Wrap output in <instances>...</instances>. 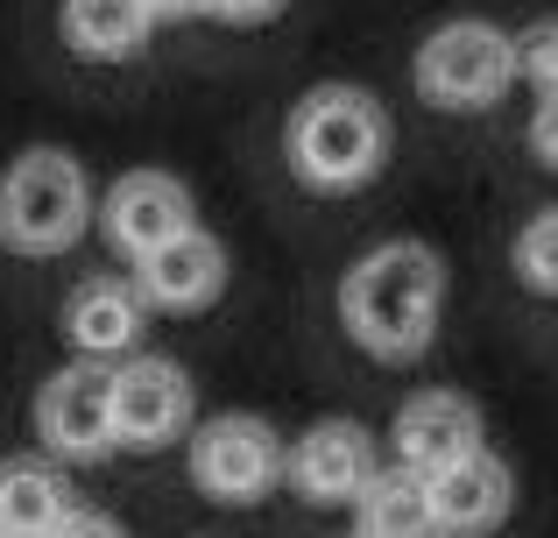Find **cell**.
<instances>
[{
  "instance_id": "1",
  "label": "cell",
  "mask_w": 558,
  "mask_h": 538,
  "mask_svg": "<svg viewBox=\"0 0 558 538\" xmlns=\"http://www.w3.org/2000/svg\"><path fill=\"white\" fill-rule=\"evenodd\" d=\"M446 319V263L432 241H381L340 276V326L375 361H417Z\"/></svg>"
},
{
  "instance_id": "2",
  "label": "cell",
  "mask_w": 558,
  "mask_h": 538,
  "mask_svg": "<svg viewBox=\"0 0 558 538\" xmlns=\"http://www.w3.org/2000/svg\"><path fill=\"white\" fill-rule=\"evenodd\" d=\"M389 142H396L389 107L368 85H312L290 107V128H283V156L298 170V184H312V192L375 184L381 164H389Z\"/></svg>"
},
{
  "instance_id": "3",
  "label": "cell",
  "mask_w": 558,
  "mask_h": 538,
  "mask_svg": "<svg viewBox=\"0 0 558 538\" xmlns=\"http://www.w3.org/2000/svg\"><path fill=\"white\" fill-rule=\"evenodd\" d=\"M93 227V184L71 150H22L0 170V249L64 255Z\"/></svg>"
},
{
  "instance_id": "4",
  "label": "cell",
  "mask_w": 558,
  "mask_h": 538,
  "mask_svg": "<svg viewBox=\"0 0 558 538\" xmlns=\"http://www.w3.org/2000/svg\"><path fill=\"white\" fill-rule=\"evenodd\" d=\"M410 85H417L424 107L438 113H488L509 99L517 85V36L481 14H460V22H438L432 36L410 57Z\"/></svg>"
},
{
  "instance_id": "5",
  "label": "cell",
  "mask_w": 558,
  "mask_h": 538,
  "mask_svg": "<svg viewBox=\"0 0 558 538\" xmlns=\"http://www.w3.org/2000/svg\"><path fill=\"white\" fill-rule=\"evenodd\" d=\"M184 468L198 482V497H213V503H262L290 475V440L255 411H219L191 432Z\"/></svg>"
},
{
  "instance_id": "6",
  "label": "cell",
  "mask_w": 558,
  "mask_h": 538,
  "mask_svg": "<svg viewBox=\"0 0 558 538\" xmlns=\"http://www.w3.org/2000/svg\"><path fill=\"white\" fill-rule=\"evenodd\" d=\"M36 440L50 461L113 454V369L107 361H64L36 390Z\"/></svg>"
},
{
  "instance_id": "7",
  "label": "cell",
  "mask_w": 558,
  "mask_h": 538,
  "mask_svg": "<svg viewBox=\"0 0 558 538\" xmlns=\"http://www.w3.org/2000/svg\"><path fill=\"white\" fill-rule=\"evenodd\" d=\"M93 220L113 249L142 263V255H156L178 235H191V227H198V206H191V184L170 178V170H121V178L93 199Z\"/></svg>"
},
{
  "instance_id": "8",
  "label": "cell",
  "mask_w": 558,
  "mask_h": 538,
  "mask_svg": "<svg viewBox=\"0 0 558 538\" xmlns=\"http://www.w3.org/2000/svg\"><path fill=\"white\" fill-rule=\"evenodd\" d=\"M191 432V375L163 355H128L113 369V446L163 454Z\"/></svg>"
},
{
  "instance_id": "9",
  "label": "cell",
  "mask_w": 558,
  "mask_h": 538,
  "mask_svg": "<svg viewBox=\"0 0 558 538\" xmlns=\"http://www.w3.org/2000/svg\"><path fill=\"white\" fill-rule=\"evenodd\" d=\"M389 446H396V468L410 475H446L460 468L466 454L488 446V418L466 390H417V397L396 404V426H389Z\"/></svg>"
},
{
  "instance_id": "10",
  "label": "cell",
  "mask_w": 558,
  "mask_h": 538,
  "mask_svg": "<svg viewBox=\"0 0 558 538\" xmlns=\"http://www.w3.org/2000/svg\"><path fill=\"white\" fill-rule=\"evenodd\" d=\"M375 475H381L375 432L361 426V418H318V426H304L298 440H290V475L283 482L298 489L304 503H318V511L361 503V489H368Z\"/></svg>"
},
{
  "instance_id": "11",
  "label": "cell",
  "mask_w": 558,
  "mask_h": 538,
  "mask_svg": "<svg viewBox=\"0 0 558 538\" xmlns=\"http://www.w3.org/2000/svg\"><path fill=\"white\" fill-rule=\"evenodd\" d=\"M142 333H149V304H142L135 284H121V276H85V284H71L64 340L78 347V361L121 369V361L142 347Z\"/></svg>"
},
{
  "instance_id": "12",
  "label": "cell",
  "mask_w": 558,
  "mask_h": 538,
  "mask_svg": "<svg viewBox=\"0 0 558 538\" xmlns=\"http://www.w3.org/2000/svg\"><path fill=\"white\" fill-rule=\"evenodd\" d=\"M227 241L205 235V227H191L178 235L170 249L142 255L135 263V290L149 312H205V304H219V290H227Z\"/></svg>"
},
{
  "instance_id": "13",
  "label": "cell",
  "mask_w": 558,
  "mask_h": 538,
  "mask_svg": "<svg viewBox=\"0 0 558 538\" xmlns=\"http://www.w3.org/2000/svg\"><path fill=\"white\" fill-rule=\"evenodd\" d=\"M517 511V475H509L502 454H466L460 468L432 475V517H438V538H488L509 525Z\"/></svg>"
},
{
  "instance_id": "14",
  "label": "cell",
  "mask_w": 558,
  "mask_h": 538,
  "mask_svg": "<svg viewBox=\"0 0 558 538\" xmlns=\"http://www.w3.org/2000/svg\"><path fill=\"white\" fill-rule=\"evenodd\" d=\"M57 28H64V50L85 64H135L156 22L142 14V0H64Z\"/></svg>"
},
{
  "instance_id": "15",
  "label": "cell",
  "mask_w": 558,
  "mask_h": 538,
  "mask_svg": "<svg viewBox=\"0 0 558 538\" xmlns=\"http://www.w3.org/2000/svg\"><path fill=\"white\" fill-rule=\"evenodd\" d=\"M71 511H78L71 482L50 461H0V531L8 538H57Z\"/></svg>"
},
{
  "instance_id": "16",
  "label": "cell",
  "mask_w": 558,
  "mask_h": 538,
  "mask_svg": "<svg viewBox=\"0 0 558 538\" xmlns=\"http://www.w3.org/2000/svg\"><path fill=\"white\" fill-rule=\"evenodd\" d=\"M354 538H438L432 482L410 468H381L354 503Z\"/></svg>"
},
{
  "instance_id": "17",
  "label": "cell",
  "mask_w": 558,
  "mask_h": 538,
  "mask_svg": "<svg viewBox=\"0 0 558 538\" xmlns=\"http://www.w3.org/2000/svg\"><path fill=\"white\" fill-rule=\"evenodd\" d=\"M509 263H517L523 290H537V298H558V206L531 213L517 235V249H509Z\"/></svg>"
},
{
  "instance_id": "18",
  "label": "cell",
  "mask_w": 558,
  "mask_h": 538,
  "mask_svg": "<svg viewBox=\"0 0 558 538\" xmlns=\"http://www.w3.org/2000/svg\"><path fill=\"white\" fill-rule=\"evenodd\" d=\"M517 79L537 99H558V22H531L517 36Z\"/></svg>"
},
{
  "instance_id": "19",
  "label": "cell",
  "mask_w": 558,
  "mask_h": 538,
  "mask_svg": "<svg viewBox=\"0 0 558 538\" xmlns=\"http://www.w3.org/2000/svg\"><path fill=\"white\" fill-rule=\"evenodd\" d=\"M290 0H205L213 22H233V28H255V22H276Z\"/></svg>"
},
{
  "instance_id": "20",
  "label": "cell",
  "mask_w": 558,
  "mask_h": 538,
  "mask_svg": "<svg viewBox=\"0 0 558 538\" xmlns=\"http://www.w3.org/2000/svg\"><path fill=\"white\" fill-rule=\"evenodd\" d=\"M531 150H537V164L558 170V99H537V113H531Z\"/></svg>"
},
{
  "instance_id": "21",
  "label": "cell",
  "mask_w": 558,
  "mask_h": 538,
  "mask_svg": "<svg viewBox=\"0 0 558 538\" xmlns=\"http://www.w3.org/2000/svg\"><path fill=\"white\" fill-rule=\"evenodd\" d=\"M57 538H128L121 525H113V517H99V511H71L64 517V531Z\"/></svg>"
},
{
  "instance_id": "22",
  "label": "cell",
  "mask_w": 558,
  "mask_h": 538,
  "mask_svg": "<svg viewBox=\"0 0 558 538\" xmlns=\"http://www.w3.org/2000/svg\"><path fill=\"white\" fill-rule=\"evenodd\" d=\"M142 14L149 22H191V14H205V0H142Z\"/></svg>"
},
{
  "instance_id": "23",
  "label": "cell",
  "mask_w": 558,
  "mask_h": 538,
  "mask_svg": "<svg viewBox=\"0 0 558 538\" xmlns=\"http://www.w3.org/2000/svg\"><path fill=\"white\" fill-rule=\"evenodd\" d=\"M0 538H8V531H0Z\"/></svg>"
}]
</instances>
